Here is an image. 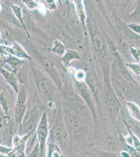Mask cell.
I'll return each instance as SVG.
<instances>
[{"instance_id":"6da1fadb","label":"cell","mask_w":140,"mask_h":157,"mask_svg":"<svg viewBox=\"0 0 140 157\" xmlns=\"http://www.w3.org/2000/svg\"><path fill=\"white\" fill-rule=\"evenodd\" d=\"M37 139L39 141L41 149V156L44 157L47 140L49 136L48 117L46 113H43L36 131Z\"/></svg>"},{"instance_id":"7a4b0ae2","label":"cell","mask_w":140,"mask_h":157,"mask_svg":"<svg viewBox=\"0 0 140 157\" xmlns=\"http://www.w3.org/2000/svg\"><path fill=\"white\" fill-rule=\"evenodd\" d=\"M0 56L2 57L4 63H6L9 66H10L11 69L14 73H16L24 63L21 59L15 57L9 54L4 48L2 45H0Z\"/></svg>"},{"instance_id":"3957f363","label":"cell","mask_w":140,"mask_h":157,"mask_svg":"<svg viewBox=\"0 0 140 157\" xmlns=\"http://www.w3.org/2000/svg\"><path fill=\"white\" fill-rule=\"evenodd\" d=\"M4 48L11 55L14 56L19 59H25L31 60L32 58L27 53L23 47L18 43L15 41L13 42L12 46H6L3 45Z\"/></svg>"},{"instance_id":"277c9868","label":"cell","mask_w":140,"mask_h":157,"mask_svg":"<svg viewBox=\"0 0 140 157\" xmlns=\"http://www.w3.org/2000/svg\"><path fill=\"white\" fill-rule=\"evenodd\" d=\"M0 73L5 79V80L12 87L13 89L14 90V91L17 94L20 88L18 84V81L14 73L7 70L1 66H0Z\"/></svg>"},{"instance_id":"5b68a950","label":"cell","mask_w":140,"mask_h":157,"mask_svg":"<svg viewBox=\"0 0 140 157\" xmlns=\"http://www.w3.org/2000/svg\"><path fill=\"white\" fill-rule=\"evenodd\" d=\"M31 133L32 132H30L28 134H27L22 136H18V135L15 136L12 140L13 146V149L18 151L25 152L27 142Z\"/></svg>"},{"instance_id":"8992f818","label":"cell","mask_w":140,"mask_h":157,"mask_svg":"<svg viewBox=\"0 0 140 157\" xmlns=\"http://www.w3.org/2000/svg\"><path fill=\"white\" fill-rule=\"evenodd\" d=\"M41 61L43 67H44L50 76L53 79V80L55 81V83H57V85H59V82L58 77H57V75L58 76V75L56 70L54 67L53 63L49 59H47L46 58L41 57Z\"/></svg>"},{"instance_id":"52a82bcc","label":"cell","mask_w":140,"mask_h":157,"mask_svg":"<svg viewBox=\"0 0 140 157\" xmlns=\"http://www.w3.org/2000/svg\"><path fill=\"white\" fill-rule=\"evenodd\" d=\"M127 126V128L128 129V135L127 137L125 138V141L127 144V145L129 146L133 147L135 150L140 151V140L132 131L131 130L128 123L126 121H124Z\"/></svg>"},{"instance_id":"ba28073f","label":"cell","mask_w":140,"mask_h":157,"mask_svg":"<svg viewBox=\"0 0 140 157\" xmlns=\"http://www.w3.org/2000/svg\"><path fill=\"white\" fill-rule=\"evenodd\" d=\"M76 91L78 94L84 98L86 103H88L90 106H92V100L89 95V93L87 91V88L84 84L81 83V82H78V83L76 84Z\"/></svg>"},{"instance_id":"9c48e42d","label":"cell","mask_w":140,"mask_h":157,"mask_svg":"<svg viewBox=\"0 0 140 157\" xmlns=\"http://www.w3.org/2000/svg\"><path fill=\"white\" fill-rule=\"evenodd\" d=\"M80 59L78 54L75 51L73 50H66L63 56H62V61L65 66H67L71 61L74 59Z\"/></svg>"},{"instance_id":"30bf717a","label":"cell","mask_w":140,"mask_h":157,"mask_svg":"<svg viewBox=\"0 0 140 157\" xmlns=\"http://www.w3.org/2000/svg\"><path fill=\"white\" fill-rule=\"evenodd\" d=\"M26 105H16L15 109V119L16 125L18 127H19L20 125L21 124V121L26 111Z\"/></svg>"},{"instance_id":"8fae6325","label":"cell","mask_w":140,"mask_h":157,"mask_svg":"<svg viewBox=\"0 0 140 157\" xmlns=\"http://www.w3.org/2000/svg\"><path fill=\"white\" fill-rule=\"evenodd\" d=\"M11 9L12 10L13 12L15 15V16H16L18 20H19V21L21 22V23L23 26L24 30L26 33L28 37L29 38V34L28 32V30L27 29L26 27L24 21L23 17V14H22V12H21V8L19 6L12 4L11 5Z\"/></svg>"},{"instance_id":"7c38bea8","label":"cell","mask_w":140,"mask_h":157,"mask_svg":"<svg viewBox=\"0 0 140 157\" xmlns=\"http://www.w3.org/2000/svg\"><path fill=\"white\" fill-rule=\"evenodd\" d=\"M127 107L130 114L132 118L140 121V109L138 106L132 102H128L127 103Z\"/></svg>"},{"instance_id":"4fadbf2b","label":"cell","mask_w":140,"mask_h":157,"mask_svg":"<svg viewBox=\"0 0 140 157\" xmlns=\"http://www.w3.org/2000/svg\"><path fill=\"white\" fill-rule=\"evenodd\" d=\"M51 52L58 55L63 56L66 52V49L64 45L59 40H55L53 42V46L51 49Z\"/></svg>"},{"instance_id":"5bb4252c","label":"cell","mask_w":140,"mask_h":157,"mask_svg":"<svg viewBox=\"0 0 140 157\" xmlns=\"http://www.w3.org/2000/svg\"><path fill=\"white\" fill-rule=\"evenodd\" d=\"M73 2L75 5L76 11L78 12L80 20L82 21V24H83L84 25L85 21H86V15H85V10L82 3V1H74Z\"/></svg>"},{"instance_id":"9a60e30c","label":"cell","mask_w":140,"mask_h":157,"mask_svg":"<svg viewBox=\"0 0 140 157\" xmlns=\"http://www.w3.org/2000/svg\"><path fill=\"white\" fill-rule=\"evenodd\" d=\"M27 102V95L26 91L23 88H20L17 93V100L16 105H26Z\"/></svg>"},{"instance_id":"2e32d148","label":"cell","mask_w":140,"mask_h":157,"mask_svg":"<svg viewBox=\"0 0 140 157\" xmlns=\"http://www.w3.org/2000/svg\"><path fill=\"white\" fill-rule=\"evenodd\" d=\"M108 106L112 109H119V103L115 96L112 94H110L108 96L107 98Z\"/></svg>"},{"instance_id":"e0dca14e","label":"cell","mask_w":140,"mask_h":157,"mask_svg":"<svg viewBox=\"0 0 140 157\" xmlns=\"http://www.w3.org/2000/svg\"><path fill=\"white\" fill-rule=\"evenodd\" d=\"M0 104L2 106V109L6 114H9V102L7 100V98L6 97V94L2 91V93L0 94Z\"/></svg>"},{"instance_id":"ac0fdd59","label":"cell","mask_w":140,"mask_h":157,"mask_svg":"<svg viewBox=\"0 0 140 157\" xmlns=\"http://www.w3.org/2000/svg\"><path fill=\"white\" fill-rule=\"evenodd\" d=\"M23 2L26 5L27 7L30 10H32L36 9H39L40 7H41V4L34 0H23Z\"/></svg>"},{"instance_id":"d6986e66","label":"cell","mask_w":140,"mask_h":157,"mask_svg":"<svg viewBox=\"0 0 140 157\" xmlns=\"http://www.w3.org/2000/svg\"><path fill=\"white\" fill-rule=\"evenodd\" d=\"M94 46L95 48L97 50H100L103 48L104 46L103 39L100 36L98 35H96L94 36L93 38Z\"/></svg>"},{"instance_id":"ffe728a7","label":"cell","mask_w":140,"mask_h":157,"mask_svg":"<svg viewBox=\"0 0 140 157\" xmlns=\"http://www.w3.org/2000/svg\"><path fill=\"white\" fill-rule=\"evenodd\" d=\"M29 157H42L40 144L38 140Z\"/></svg>"},{"instance_id":"44dd1931","label":"cell","mask_w":140,"mask_h":157,"mask_svg":"<svg viewBox=\"0 0 140 157\" xmlns=\"http://www.w3.org/2000/svg\"><path fill=\"white\" fill-rule=\"evenodd\" d=\"M44 2L43 3H44L43 6L49 10L53 11V10L56 9L57 5L55 3V1H54V0H48V1H44Z\"/></svg>"},{"instance_id":"7402d4cb","label":"cell","mask_w":140,"mask_h":157,"mask_svg":"<svg viewBox=\"0 0 140 157\" xmlns=\"http://www.w3.org/2000/svg\"><path fill=\"white\" fill-rule=\"evenodd\" d=\"M127 151L129 153L131 157H140V151L135 150L132 147L128 146L126 148Z\"/></svg>"},{"instance_id":"603a6c76","label":"cell","mask_w":140,"mask_h":157,"mask_svg":"<svg viewBox=\"0 0 140 157\" xmlns=\"http://www.w3.org/2000/svg\"><path fill=\"white\" fill-rule=\"evenodd\" d=\"M75 78H76V80L78 82H83L85 78V73L83 71L79 70L75 73Z\"/></svg>"},{"instance_id":"cb8c5ba5","label":"cell","mask_w":140,"mask_h":157,"mask_svg":"<svg viewBox=\"0 0 140 157\" xmlns=\"http://www.w3.org/2000/svg\"><path fill=\"white\" fill-rule=\"evenodd\" d=\"M13 148L0 145V154L7 155L12 150Z\"/></svg>"},{"instance_id":"d4e9b609","label":"cell","mask_w":140,"mask_h":157,"mask_svg":"<svg viewBox=\"0 0 140 157\" xmlns=\"http://www.w3.org/2000/svg\"><path fill=\"white\" fill-rule=\"evenodd\" d=\"M128 66L137 75H140V64H128Z\"/></svg>"},{"instance_id":"484cf974","label":"cell","mask_w":140,"mask_h":157,"mask_svg":"<svg viewBox=\"0 0 140 157\" xmlns=\"http://www.w3.org/2000/svg\"><path fill=\"white\" fill-rule=\"evenodd\" d=\"M128 26L132 30L134 31V32L137 33L140 35V25L137 24H131L128 25Z\"/></svg>"},{"instance_id":"4316f807","label":"cell","mask_w":140,"mask_h":157,"mask_svg":"<svg viewBox=\"0 0 140 157\" xmlns=\"http://www.w3.org/2000/svg\"><path fill=\"white\" fill-rule=\"evenodd\" d=\"M7 157H18L16 153V152L13 149L7 155Z\"/></svg>"},{"instance_id":"83f0119b","label":"cell","mask_w":140,"mask_h":157,"mask_svg":"<svg viewBox=\"0 0 140 157\" xmlns=\"http://www.w3.org/2000/svg\"><path fill=\"white\" fill-rule=\"evenodd\" d=\"M120 155L121 157H131L129 153L126 151H123L121 152Z\"/></svg>"},{"instance_id":"f1b7e54d","label":"cell","mask_w":140,"mask_h":157,"mask_svg":"<svg viewBox=\"0 0 140 157\" xmlns=\"http://www.w3.org/2000/svg\"><path fill=\"white\" fill-rule=\"evenodd\" d=\"M1 10H2V6H1V4H0V12L1 11Z\"/></svg>"},{"instance_id":"f546056e","label":"cell","mask_w":140,"mask_h":157,"mask_svg":"<svg viewBox=\"0 0 140 157\" xmlns=\"http://www.w3.org/2000/svg\"><path fill=\"white\" fill-rule=\"evenodd\" d=\"M138 54H139V57L140 58V50H138Z\"/></svg>"},{"instance_id":"4dcf8cb0","label":"cell","mask_w":140,"mask_h":157,"mask_svg":"<svg viewBox=\"0 0 140 157\" xmlns=\"http://www.w3.org/2000/svg\"><path fill=\"white\" fill-rule=\"evenodd\" d=\"M138 8L140 10V2H139V4H138Z\"/></svg>"},{"instance_id":"1f68e13d","label":"cell","mask_w":140,"mask_h":157,"mask_svg":"<svg viewBox=\"0 0 140 157\" xmlns=\"http://www.w3.org/2000/svg\"><path fill=\"white\" fill-rule=\"evenodd\" d=\"M2 90H1V89H0V94H1V93H2Z\"/></svg>"}]
</instances>
